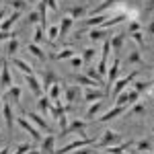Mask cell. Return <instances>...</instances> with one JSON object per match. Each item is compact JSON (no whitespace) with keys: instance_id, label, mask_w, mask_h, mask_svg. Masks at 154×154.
I'll list each match as a JSON object with an SVG mask.
<instances>
[{"instance_id":"8","label":"cell","mask_w":154,"mask_h":154,"mask_svg":"<svg viewBox=\"0 0 154 154\" xmlns=\"http://www.w3.org/2000/svg\"><path fill=\"white\" fill-rule=\"evenodd\" d=\"M27 119H31L39 131H48V134H51V125H49V123L41 117L39 113H35V111H27Z\"/></svg>"},{"instance_id":"5","label":"cell","mask_w":154,"mask_h":154,"mask_svg":"<svg viewBox=\"0 0 154 154\" xmlns=\"http://www.w3.org/2000/svg\"><path fill=\"white\" fill-rule=\"evenodd\" d=\"M12 86V76H11V68L8 62L2 60V72H0V93H6Z\"/></svg>"},{"instance_id":"30","label":"cell","mask_w":154,"mask_h":154,"mask_svg":"<svg viewBox=\"0 0 154 154\" xmlns=\"http://www.w3.org/2000/svg\"><path fill=\"white\" fill-rule=\"evenodd\" d=\"M107 19H109L107 14H97V17H91V19H86L82 25H84V27H99L101 23H105Z\"/></svg>"},{"instance_id":"57","label":"cell","mask_w":154,"mask_h":154,"mask_svg":"<svg viewBox=\"0 0 154 154\" xmlns=\"http://www.w3.org/2000/svg\"><path fill=\"white\" fill-rule=\"evenodd\" d=\"M150 11H154V0H148L146 2V12H150Z\"/></svg>"},{"instance_id":"6","label":"cell","mask_w":154,"mask_h":154,"mask_svg":"<svg viewBox=\"0 0 154 154\" xmlns=\"http://www.w3.org/2000/svg\"><path fill=\"white\" fill-rule=\"evenodd\" d=\"M86 123H88V121H82V119H72V121H68V125L60 131V136H62V138H66V136H70V134H76V131H84Z\"/></svg>"},{"instance_id":"62","label":"cell","mask_w":154,"mask_h":154,"mask_svg":"<svg viewBox=\"0 0 154 154\" xmlns=\"http://www.w3.org/2000/svg\"><path fill=\"white\" fill-rule=\"evenodd\" d=\"M150 131H152V134H154V125H152V130H150Z\"/></svg>"},{"instance_id":"26","label":"cell","mask_w":154,"mask_h":154,"mask_svg":"<svg viewBox=\"0 0 154 154\" xmlns=\"http://www.w3.org/2000/svg\"><path fill=\"white\" fill-rule=\"evenodd\" d=\"M72 25H74V19H70V17H64V19H62V23H60V35H58V39H64V37H66V33L72 29Z\"/></svg>"},{"instance_id":"54","label":"cell","mask_w":154,"mask_h":154,"mask_svg":"<svg viewBox=\"0 0 154 154\" xmlns=\"http://www.w3.org/2000/svg\"><path fill=\"white\" fill-rule=\"evenodd\" d=\"M12 31H0V41H4V39H12Z\"/></svg>"},{"instance_id":"50","label":"cell","mask_w":154,"mask_h":154,"mask_svg":"<svg viewBox=\"0 0 154 154\" xmlns=\"http://www.w3.org/2000/svg\"><path fill=\"white\" fill-rule=\"evenodd\" d=\"M140 29H142V23L134 19V21L130 23V33H136V31H140Z\"/></svg>"},{"instance_id":"34","label":"cell","mask_w":154,"mask_h":154,"mask_svg":"<svg viewBox=\"0 0 154 154\" xmlns=\"http://www.w3.org/2000/svg\"><path fill=\"white\" fill-rule=\"evenodd\" d=\"M76 82L82 84V86H93V88H101V86H99V84H97L93 78H88L86 74H78V76H76Z\"/></svg>"},{"instance_id":"59","label":"cell","mask_w":154,"mask_h":154,"mask_svg":"<svg viewBox=\"0 0 154 154\" xmlns=\"http://www.w3.org/2000/svg\"><path fill=\"white\" fill-rule=\"evenodd\" d=\"M0 154H11V146H2L0 148Z\"/></svg>"},{"instance_id":"24","label":"cell","mask_w":154,"mask_h":154,"mask_svg":"<svg viewBox=\"0 0 154 154\" xmlns=\"http://www.w3.org/2000/svg\"><path fill=\"white\" fill-rule=\"evenodd\" d=\"M131 144H134L131 140H130V142H119L117 146H109V148H105V152L107 154H125V150L130 148Z\"/></svg>"},{"instance_id":"37","label":"cell","mask_w":154,"mask_h":154,"mask_svg":"<svg viewBox=\"0 0 154 154\" xmlns=\"http://www.w3.org/2000/svg\"><path fill=\"white\" fill-rule=\"evenodd\" d=\"M58 35H60V27H58V25H49V27H48V41H49V43L58 41Z\"/></svg>"},{"instance_id":"22","label":"cell","mask_w":154,"mask_h":154,"mask_svg":"<svg viewBox=\"0 0 154 154\" xmlns=\"http://www.w3.org/2000/svg\"><path fill=\"white\" fill-rule=\"evenodd\" d=\"M109 43H111V49L117 54L119 49L123 48V43H125V33H117V35L109 37Z\"/></svg>"},{"instance_id":"56","label":"cell","mask_w":154,"mask_h":154,"mask_svg":"<svg viewBox=\"0 0 154 154\" xmlns=\"http://www.w3.org/2000/svg\"><path fill=\"white\" fill-rule=\"evenodd\" d=\"M148 35L154 37V21H150V23H148Z\"/></svg>"},{"instance_id":"9","label":"cell","mask_w":154,"mask_h":154,"mask_svg":"<svg viewBox=\"0 0 154 154\" xmlns=\"http://www.w3.org/2000/svg\"><path fill=\"white\" fill-rule=\"evenodd\" d=\"M2 117L6 121L8 134H12V128H14V113H12V103L11 101H4V103H2Z\"/></svg>"},{"instance_id":"14","label":"cell","mask_w":154,"mask_h":154,"mask_svg":"<svg viewBox=\"0 0 154 154\" xmlns=\"http://www.w3.org/2000/svg\"><path fill=\"white\" fill-rule=\"evenodd\" d=\"M88 37H91V41H105L109 39V29H101V27H93L91 31H88Z\"/></svg>"},{"instance_id":"45","label":"cell","mask_w":154,"mask_h":154,"mask_svg":"<svg viewBox=\"0 0 154 154\" xmlns=\"http://www.w3.org/2000/svg\"><path fill=\"white\" fill-rule=\"evenodd\" d=\"M29 150H31V144L23 142V144H19V146H17V150H14L12 154H27Z\"/></svg>"},{"instance_id":"40","label":"cell","mask_w":154,"mask_h":154,"mask_svg":"<svg viewBox=\"0 0 154 154\" xmlns=\"http://www.w3.org/2000/svg\"><path fill=\"white\" fill-rule=\"evenodd\" d=\"M33 43H43V29L39 27V25H35V29H33Z\"/></svg>"},{"instance_id":"52","label":"cell","mask_w":154,"mask_h":154,"mask_svg":"<svg viewBox=\"0 0 154 154\" xmlns=\"http://www.w3.org/2000/svg\"><path fill=\"white\" fill-rule=\"evenodd\" d=\"M45 6H49L51 11H58V0H41Z\"/></svg>"},{"instance_id":"42","label":"cell","mask_w":154,"mask_h":154,"mask_svg":"<svg viewBox=\"0 0 154 154\" xmlns=\"http://www.w3.org/2000/svg\"><path fill=\"white\" fill-rule=\"evenodd\" d=\"M8 6L14 8V11H19V12H23L25 8H27V2H25V0H11V2H8Z\"/></svg>"},{"instance_id":"13","label":"cell","mask_w":154,"mask_h":154,"mask_svg":"<svg viewBox=\"0 0 154 154\" xmlns=\"http://www.w3.org/2000/svg\"><path fill=\"white\" fill-rule=\"evenodd\" d=\"M125 19H128V14H125V12H117V14H111L105 23H101L99 27H101V29H111V27H115V25L123 23Z\"/></svg>"},{"instance_id":"20","label":"cell","mask_w":154,"mask_h":154,"mask_svg":"<svg viewBox=\"0 0 154 154\" xmlns=\"http://www.w3.org/2000/svg\"><path fill=\"white\" fill-rule=\"evenodd\" d=\"M86 12H88V8H86V4H76V6H70V19H84L86 17Z\"/></svg>"},{"instance_id":"28","label":"cell","mask_w":154,"mask_h":154,"mask_svg":"<svg viewBox=\"0 0 154 154\" xmlns=\"http://www.w3.org/2000/svg\"><path fill=\"white\" fill-rule=\"evenodd\" d=\"M78 95H80V86H68L66 88V105H72Z\"/></svg>"},{"instance_id":"53","label":"cell","mask_w":154,"mask_h":154,"mask_svg":"<svg viewBox=\"0 0 154 154\" xmlns=\"http://www.w3.org/2000/svg\"><path fill=\"white\" fill-rule=\"evenodd\" d=\"M70 154H93V150L88 148V146H84V148H78V150H74V152Z\"/></svg>"},{"instance_id":"16","label":"cell","mask_w":154,"mask_h":154,"mask_svg":"<svg viewBox=\"0 0 154 154\" xmlns=\"http://www.w3.org/2000/svg\"><path fill=\"white\" fill-rule=\"evenodd\" d=\"M19 19H21V12H19V11H12L11 14H8V17H6V19L0 23V31H11L12 25L17 23Z\"/></svg>"},{"instance_id":"4","label":"cell","mask_w":154,"mask_h":154,"mask_svg":"<svg viewBox=\"0 0 154 154\" xmlns=\"http://www.w3.org/2000/svg\"><path fill=\"white\" fill-rule=\"evenodd\" d=\"M121 142V136H119L115 130H105V134H103V138H99V142H97V146L99 148H109V146H117V144Z\"/></svg>"},{"instance_id":"25","label":"cell","mask_w":154,"mask_h":154,"mask_svg":"<svg viewBox=\"0 0 154 154\" xmlns=\"http://www.w3.org/2000/svg\"><path fill=\"white\" fill-rule=\"evenodd\" d=\"M21 93H23V91H21L19 86H11V88L4 93V101H14V103L19 105V101H21Z\"/></svg>"},{"instance_id":"32","label":"cell","mask_w":154,"mask_h":154,"mask_svg":"<svg viewBox=\"0 0 154 154\" xmlns=\"http://www.w3.org/2000/svg\"><path fill=\"white\" fill-rule=\"evenodd\" d=\"M60 95H62V86H60V82L51 84V86L48 88V99L51 101V103H54V101H58Z\"/></svg>"},{"instance_id":"12","label":"cell","mask_w":154,"mask_h":154,"mask_svg":"<svg viewBox=\"0 0 154 154\" xmlns=\"http://www.w3.org/2000/svg\"><path fill=\"white\" fill-rule=\"evenodd\" d=\"M39 150H41V154H54V152H56V136L48 134V136L41 140Z\"/></svg>"},{"instance_id":"23","label":"cell","mask_w":154,"mask_h":154,"mask_svg":"<svg viewBox=\"0 0 154 154\" xmlns=\"http://www.w3.org/2000/svg\"><path fill=\"white\" fill-rule=\"evenodd\" d=\"M37 12H39V27L41 29H48V6L43 4V2H39L37 4Z\"/></svg>"},{"instance_id":"29","label":"cell","mask_w":154,"mask_h":154,"mask_svg":"<svg viewBox=\"0 0 154 154\" xmlns=\"http://www.w3.org/2000/svg\"><path fill=\"white\" fill-rule=\"evenodd\" d=\"M86 76H88V78H93V80H95L101 88H105V78L99 74V70H97V68H88V70H86Z\"/></svg>"},{"instance_id":"36","label":"cell","mask_w":154,"mask_h":154,"mask_svg":"<svg viewBox=\"0 0 154 154\" xmlns=\"http://www.w3.org/2000/svg\"><path fill=\"white\" fill-rule=\"evenodd\" d=\"M19 51V39H17V35L12 37V39H8V48H6V56L8 58H14V54Z\"/></svg>"},{"instance_id":"41","label":"cell","mask_w":154,"mask_h":154,"mask_svg":"<svg viewBox=\"0 0 154 154\" xmlns=\"http://www.w3.org/2000/svg\"><path fill=\"white\" fill-rule=\"evenodd\" d=\"M131 39H134V43H136V45H138L140 49H144V48H146V41H144V35L140 33V31L131 33Z\"/></svg>"},{"instance_id":"46","label":"cell","mask_w":154,"mask_h":154,"mask_svg":"<svg viewBox=\"0 0 154 154\" xmlns=\"http://www.w3.org/2000/svg\"><path fill=\"white\" fill-rule=\"evenodd\" d=\"M128 60H130V64H142V56H140V51H131L130 56H128Z\"/></svg>"},{"instance_id":"47","label":"cell","mask_w":154,"mask_h":154,"mask_svg":"<svg viewBox=\"0 0 154 154\" xmlns=\"http://www.w3.org/2000/svg\"><path fill=\"white\" fill-rule=\"evenodd\" d=\"M70 64H72V68H74V70H78V68H82V58H80V56H74V58H70Z\"/></svg>"},{"instance_id":"2","label":"cell","mask_w":154,"mask_h":154,"mask_svg":"<svg viewBox=\"0 0 154 154\" xmlns=\"http://www.w3.org/2000/svg\"><path fill=\"white\" fill-rule=\"evenodd\" d=\"M119 70H121V60L115 58V62L107 68V80H105V95L113 88V84H115V80L119 78Z\"/></svg>"},{"instance_id":"17","label":"cell","mask_w":154,"mask_h":154,"mask_svg":"<svg viewBox=\"0 0 154 154\" xmlns=\"http://www.w3.org/2000/svg\"><path fill=\"white\" fill-rule=\"evenodd\" d=\"M66 109H68V107L62 105V103H60V99H58V101H54V105L49 107V115H51L54 121H58L62 115H66Z\"/></svg>"},{"instance_id":"1","label":"cell","mask_w":154,"mask_h":154,"mask_svg":"<svg viewBox=\"0 0 154 154\" xmlns=\"http://www.w3.org/2000/svg\"><path fill=\"white\" fill-rule=\"evenodd\" d=\"M95 144V138H78V140H74V142L66 144V146H62V148H56V152L54 154H70L74 150H78V148H84V146H93Z\"/></svg>"},{"instance_id":"10","label":"cell","mask_w":154,"mask_h":154,"mask_svg":"<svg viewBox=\"0 0 154 154\" xmlns=\"http://www.w3.org/2000/svg\"><path fill=\"white\" fill-rule=\"evenodd\" d=\"M128 111V107H123V105H115V107H111L107 113H103L101 117H99V121L101 123H107V121H111V119H115V117H121L123 113Z\"/></svg>"},{"instance_id":"39","label":"cell","mask_w":154,"mask_h":154,"mask_svg":"<svg viewBox=\"0 0 154 154\" xmlns=\"http://www.w3.org/2000/svg\"><path fill=\"white\" fill-rule=\"evenodd\" d=\"M49 103H51V101H49L48 99V95H41L39 97V103H37V105H39V111H41V113H49Z\"/></svg>"},{"instance_id":"11","label":"cell","mask_w":154,"mask_h":154,"mask_svg":"<svg viewBox=\"0 0 154 154\" xmlns=\"http://www.w3.org/2000/svg\"><path fill=\"white\" fill-rule=\"evenodd\" d=\"M25 82H27V86H29V88H31L33 97H37V99H39V97L43 95V86H41V82L35 78V74H27V76H25Z\"/></svg>"},{"instance_id":"3","label":"cell","mask_w":154,"mask_h":154,"mask_svg":"<svg viewBox=\"0 0 154 154\" xmlns=\"http://www.w3.org/2000/svg\"><path fill=\"white\" fill-rule=\"evenodd\" d=\"M138 74H140V72L134 70L131 74H128V76H123V78H117V80H115V84H113V97H119L121 93H123V88H125V86H130V84L136 82Z\"/></svg>"},{"instance_id":"7","label":"cell","mask_w":154,"mask_h":154,"mask_svg":"<svg viewBox=\"0 0 154 154\" xmlns=\"http://www.w3.org/2000/svg\"><path fill=\"white\" fill-rule=\"evenodd\" d=\"M14 121H19V125H21V128H23V130L35 140V142H41V140H43V138H41V131L37 130L33 123H29V119H27V117H19V119H14Z\"/></svg>"},{"instance_id":"60","label":"cell","mask_w":154,"mask_h":154,"mask_svg":"<svg viewBox=\"0 0 154 154\" xmlns=\"http://www.w3.org/2000/svg\"><path fill=\"white\" fill-rule=\"evenodd\" d=\"M27 154H41V150H39V148H31Z\"/></svg>"},{"instance_id":"15","label":"cell","mask_w":154,"mask_h":154,"mask_svg":"<svg viewBox=\"0 0 154 154\" xmlns=\"http://www.w3.org/2000/svg\"><path fill=\"white\" fill-rule=\"evenodd\" d=\"M115 4H123V0H103L97 8H93V17H97V14H105V11L113 8Z\"/></svg>"},{"instance_id":"35","label":"cell","mask_w":154,"mask_h":154,"mask_svg":"<svg viewBox=\"0 0 154 154\" xmlns=\"http://www.w3.org/2000/svg\"><path fill=\"white\" fill-rule=\"evenodd\" d=\"M136 150H138V152H150V150H152V140H148V138L138 140V142H136Z\"/></svg>"},{"instance_id":"31","label":"cell","mask_w":154,"mask_h":154,"mask_svg":"<svg viewBox=\"0 0 154 154\" xmlns=\"http://www.w3.org/2000/svg\"><path fill=\"white\" fill-rule=\"evenodd\" d=\"M58 82V78H56V74H54V70H45L43 72V88H45V91H48L49 86H51V84H56Z\"/></svg>"},{"instance_id":"63","label":"cell","mask_w":154,"mask_h":154,"mask_svg":"<svg viewBox=\"0 0 154 154\" xmlns=\"http://www.w3.org/2000/svg\"><path fill=\"white\" fill-rule=\"evenodd\" d=\"M0 2H2V0H0Z\"/></svg>"},{"instance_id":"19","label":"cell","mask_w":154,"mask_h":154,"mask_svg":"<svg viewBox=\"0 0 154 154\" xmlns=\"http://www.w3.org/2000/svg\"><path fill=\"white\" fill-rule=\"evenodd\" d=\"M103 97H105V91H101V88H99V91H84V103H88V105H91V103H97V101H103Z\"/></svg>"},{"instance_id":"58","label":"cell","mask_w":154,"mask_h":154,"mask_svg":"<svg viewBox=\"0 0 154 154\" xmlns=\"http://www.w3.org/2000/svg\"><path fill=\"white\" fill-rule=\"evenodd\" d=\"M6 14H8V8H6V6H2V8H0V21H2Z\"/></svg>"},{"instance_id":"38","label":"cell","mask_w":154,"mask_h":154,"mask_svg":"<svg viewBox=\"0 0 154 154\" xmlns=\"http://www.w3.org/2000/svg\"><path fill=\"white\" fill-rule=\"evenodd\" d=\"M103 107V101H97V103H91V107H88V111H86V119H93L99 113V109Z\"/></svg>"},{"instance_id":"33","label":"cell","mask_w":154,"mask_h":154,"mask_svg":"<svg viewBox=\"0 0 154 154\" xmlns=\"http://www.w3.org/2000/svg\"><path fill=\"white\" fill-rule=\"evenodd\" d=\"M51 60H70L74 58V49L72 48H64V49H60L58 54H54V56H49Z\"/></svg>"},{"instance_id":"49","label":"cell","mask_w":154,"mask_h":154,"mask_svg":"<svg viewBox=\"0 0 154 154\" xmlns=\"http://www.w3.org/2000/svg\"><path fill=\"white\" fill-rule=\"evenodd\" d=\"M115 105H123V107H128V93H121V95L115 99Z\"/></svg>"},{"instance_id":"44","label":"cell","mask_w":154,"mask_h":154,"mask_svg":"<svg viewBox=\"0 0 154 154\" xmlns=\"http://www.w3.org/2000/svg\"><path fill=\"white\" fill-rule=\"evenodd\" d=\"M97 56V49L95 48H86L82 51V56H80V58H82V62H88V60H93Z\"/></svg>"},{"instance_id":"51","label":"cell","mask_w":154,"mask_h":154,"mask_svg":"<svg viewBox=\"0 0 154 154\" xmlns=\"http://www.w3.org/2000/svg\"><path fill=\"white\" fill-rule=\"evenodd\" d=\"M27 19H29V23H39V12H37V11H31Z\"/></svg>"},{"instance_id":"27","label":"cell","mask_w":154,"mask_h":154,"mask_svg":"<svg viewBox=\"0 0 154 154\" xmlns=\"http://www.w3.org/2000/svg\"><path fill=\"white\" fill-rule=\"evenodd\" d=\"M27 51H29L31 56H35L37 60H41V62H45V58H48V56H45V51H43V49L39 48L37 43H33V41H31V43L27 45Z\"/></svg>"},{"instance_id":"48","label":"cell","mask_w":154,"mask_h":154,"mask_svg":"<svg viewBox=\"0 0 154 154\" xmlns=\"http://www.w3.org/2000/svg\"><path fill=\"white\" fill-rule=\"evenodd\" d=\"M138 101H140V93L130 91V93H128V103H131V105H134V103H138Z\"/></svg>"},{"instance_id":"55","label":"cell","mask_w":154,"mask_h":154,"mask_svg":"<svg viewBox=\"0 0 154 154\" xmlns=\"http://www.w3.org/2000/svg\"><path fill=\"white\" fill-rule=\"evenodd\" d=\"M58 125H60V130H64V128L68 125V117H66V115H62V117L58 119Z\"/></svg>"},{"instance_id":"61","label":"cell","mask_w":154,"mask_h":154,"mask_svg":"<svg viewBox=\"0 0 154 154\" xmlns=\"http://www.w3.org/2000/svg\"><path fill=\"white\" fill-rule=\"evenodd\" d=\"M25 2H27V4H35L37 0H25Z\"/></svg>"},{"instance_id":"21","label":"cell","mask_w":154,"mask_h":154,"mask_svg":"<svg viewBox=\"0 0 154 154\" xmlns=\"http://www.w3.org/2000/svg\"><path fill=\"white\" fill-rule=\"evenodd\" d=\"M12 66H14L17 70L23 72V76H27V74H33V72H35L31 66H29V64H27V62H25V60H21V58H12Z\"/></svg>"},{"instance_id":"18","label":"cell","mask_w":154,"mask_h":154,"mask_svg":"<svg viewBox=\"0 0 154 154\" xmlns=\"http://www.w3.org/2000/svg\"><path fill=\"white\" fill-rule=\"evenodd\" d=\"M131 86H134V91L140 93V95H142V93H148V95H150L152 88H154V80H138V82H134Z\"/></svg>"},{"instance_id":"43","label":"cell","mask_w":154,"mask_h":154,"mask_svg":"<svg viewBox=\"0 0 154 154\" xmlns=\"http://www.w3.org/2000/svg\"><path fill=\"white\" fill-rule=\"evenodd\" d=\"M144 111H146V103H142V101L134 103V107H131V115H142Z\"/></svg>"}]
</instances>
